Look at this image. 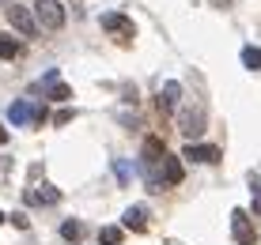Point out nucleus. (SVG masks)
Masks as SVG:
<instances>
[{
	"label": "nucleus",
	"instance_id": "f257e3e1",
	"mask_svg": "<svg viewBox=\"0 0 261 245\" xmlns=\"http://www.w3.org/2000/svg\"><path fill=\"white\" fill-rule=\"evenodd\" d=\"M178 129H182V136L197 140V136L208 129V113H204V106H197V102L182 106V110H178Z\"/></svg>",
	"mask_w": 261,
	"mask_h": 245
},
{
	"label": "nucleus",
	"instance_id": "f03ea898",
	"mask_svg": "<svg viewBox=\"0 0 261 245\" xmlns=\"http://www.w3.org/2000/svg\"><path fill=\"white\" fill-rule=\"evenodd\" d=\"M34 19H38L42 30H61L68 15H65V4H61V0H38V4H34Z\"/></svg>",
	"mask_w": 261,
	"mask_h": 245
},
{
	"label": "nucleus",
	"instance_id": "7ed1b4c3",
	"mask_svg": "<svg viewBox=\"0 0 261 245\" xmlns=\"http://www.w3.org/2000/svg\"><path fill=\"white\" fill-rule=\"evenodd\" d=\"M8 23H12L23 38H34V34H38V19H34V12H27L23 4H12V8H8Z\"/></svg>",
	"mask_w": 261,
	"mask_h": 245
},
{
	"label": "nucleus",
	"instance_id": "20e7f679",
	"mask_svg": "<svg viewBox=\"0 0 261 245\" xmlns=\"http://www.w3.org/2000/svg\"><path fill=\"white\" fill-rule=\"evenodd\" d=\"M125 230H133V234H148V226H151V211H148V204H133V207H125Z\"/></svg>",
	"mask_w": 261,
	"mask_h": 245
},
{
	"label": "nucleus",
	"instance_id": "39448f33",
	"mask_svg": "<svg viewBox=\"0 0 261 245\" xmlns=\"http://www.w3.org/2000/svg\"><path fill=\"white\" fill-rule=\"evenodd\" d=\"M231 234H235L239 245H257V230H254V223H250L246 211H235V215H231Z\"/></svg>",
	"mask_w": 261,
	"mask_h": 245
},
{
	"label": "nucleus",
	"instance_id": "423d86ee",
	"mask_svg": "<svg viewBox=\"0 0 261 245\" xmlns=\"http://www.w3.org/2000/svg\"><path fill=\"white\" fill-rule=\"evenodd\" d=\"M102 30L110 34H121V42H133L137 38V26H133V19H125V15H102Z\"/></svg>",
	"mask_w": 261,
	"mask_h": 245
},
{
	"label": "nucleus",
	"instance_id": "0eeeda50",
	"mask_svg": "<svg viewBox=\"0 0 261 245\" xmlns=\"http://www.w3.org/2000/svg\"><path fill=\"white\" fill-rule=\"evenodd\" d=\"M182 159H193V162H208V166H216V162H220V147H212V143H186Z\"/></svg>",
	"mask_w": 261,
	"mask_h": 245
},
{
	"label": "nucleus",
	"instance_id": "6e6552de",
	"mask_svg": "<svg viewBox=\"0 0 261 245\" xmlns=\"http://www.w3.org/2000/svg\"><path fill=\"white\" fill-rule=\"evenodd\" d=\"M182 177H186V170H182V162H178V155H167L163 159V185H178Z\"/></svg>",
	"mask_w": 261,
	"mask_h": 245
},
{
	"label": "nucleus",
	"instance_id": "1a4fd4ad",
	"mask_svg": "<svg viewBox=\"0 0 261 245\" xmlns=\"http://www.w3.org/2000/svg\"><path fill=\"white\" fill-rule=\"evenodd\" d=\"M178 98H182V87L170 79V83L163 87V95H159V106H163V113H174V110H178Z\"/></svg>",
	"mask_w": 261,
	"mask_h": 245
},
{
	"label": "nucleus",
	"instance_id": "9d476101",
	"mask_svg": "<svg viewBox=\"0 0 261 245\" xmlns=\"http://www.w3.org/2000/svg\"><path fill=\"white\" fill-rule=\"evenodd\" d=\"M8 117H12L15 125H27L38 117V106H27V102H12V110H8Z\"/></svg>",
	"mask_w": 261,
	"mask_h": 245
},
{
	"label": "nucleus",
	"instance_id": "9b49d317",
	"mask_svg": "<svg viewBox=\"0 0 261 245\" xmlns=\"http://www.w3.org/2000/svg\"><path fill=\"white\" fill-rule=\"evenodd\" d=\"M23 53V42L12 38V34H0V60H15Z\"/></svg>",
	"mask_w": 261,
	"mask_h": 245
},
{
	"label": "nucleus",
	"instance_id": "f8f14e48",
	"mask_svg": "<svg viewBox=\"0 0 261 245\" xmlns=\"http://www.w3.org/2000/svg\"><path fill=\"white\" fill-rule=\"evenodd\" d=\"M125 241V226H102L98 230V245H121Z\"/></svg>",
	"mask_w": 261,
	"mask_h": 245
},
{
	"label": "nucleus",
	"instance_id": "ddd939ff",
	"mask_svg": "<svg viewBox=\"0 0 261 245\" xmlns=\"http://www.w3.org/2000/svg\"><path fill=\"white\" fill-rule=\"evenodd\" d=\"M61 238H65V241H80V238H84V223H80V219H65V223H61Z\"/></svg>",
	"mask_w": 261,
	"mask_h": 245
},
{
	"label": "nucleus",
	"instance_id": "4468645a",
	"mask_svg": "<svg viewBox=\"0 0 261 245\" xmlns=\"http://www.w3.org/2000/svg\"><path fill=\"white\" fill-rule=\"evenodd\" d=\"M242 65L250 72H261V49L257 45H246V49H242Z\"/></svg>",
	"mask_w": 261,
	"mask_h": 245
},
{
	"label": "nucleus",
	"instance_id": "2eb2a0df",
	"mask_svg": "<svg viewBox=\"0 0 261 245\" xmlns=\"http://www.w3.org/2000/svg\"><path fill=\"white\" fill-rule=\"evenodd\" d=\"M34 200H38V204H57V200H61V189H53V185H42L38 193H34Z\"/></svg>",
	"mask_w": 261,
	"mask_h": 245
},
{
	"label": "nucleus",
	"instance_id": "dca6fc26",
	"mask_svg": "<svg viewBox=\"0 0 261 245\" xmlns=\"http://www.w3.org/2000/svg\"><path fill=\"white\" fill-rule=\"evenodd\" d=\"M49 98H53V102H68V98H72V87H68V83H53V87H49Z\"/></svg>",
	"mask_w": 261,
	"mask_h": 245
},
{
	"label": "nucleus",
	"instance_id": "f3484780",
	"mask_svg": "<svg viewBox=\"0 0 261 245\" xmlns=\"http://www.w3.org/2000/svg\"><path fill=\"white\" fill-rule=\"evenodd\" d=\"M114 174H118V181L125 185V181H129V166H125V162H114Z\"/></svg>",
	"mask_w": 261,
	"mask_h": 245
},
{
	"label": "nucleus",
	"instance_id": "a211bd4d",
	"mask_svg": "<svg viewBox=\"0 0 261 245\" xmlns=\"http://www.w3.org/2000/svg\"><path fill=\"white\" fill-rule=\"evenodd\" d=\"M8 219H12L15 226H19V230H27V215H23V211H15V215H8Z\"/></svg>",
	"mask_w": 261,
	"mask_h": 245
},
{
	"label": "nucleus",
	"instance_id": "6ab92c4d",
	"mask_svg": "<svg viewBox=\"0 0 261 245\" xmlns=\"http://www.w3.org/2000/svg\"><path fill=\"white\" fill-rule=\"evenodd\" d=\"M72 117H76V113H72V110H61L57 117H53V121H57V125H68V121H72Z\"/></svg>",
	"mask_w": 261,
	"mask_h": 245
},
{
	"label": "nucleus",
	"instance_id": "aec40b11",
	"mask_svg": "<svg viewBox=\"0 0 261 245\" xmlns=\"http://www.w3.org/2000/svg\"><path fill=\"white\" fill-rule=\"evenodd\" d=\"M254 215H261V193L254 196Z\"/></svg>",
	"mask_w": 261,
	"mask_h": 245
},
{
	"label": "nucleus",
	"instance_id": "412c9836",
	"mask_svg": "<svg viewBox=\"0 0 261 245\" xmlns=\"http://www.w3.org/2000/svg\"><path fill=\"white\" fill-rule=\"evenodd\" d=\"M4 143H8V132H4V129H0V147H4Z\"/></svg>",
	"mask_w": 261,
	"mask_h": 245
},
{
	"label": "nucleus",
	"instance_id": "4be33fe9",
	"mask_svg": "<svg viewBox=\"0 0 261 245\" xmlns=\"http://www.w3.org/2000/svg\"><path fill=\"white\" fill-rule=\"evenodd\" d=\"M4 219H8V215H4V211H0V223H4Z\"/></svg>",
	"mask_w": 261,
	"mask_h": 245
}]
</instances>
